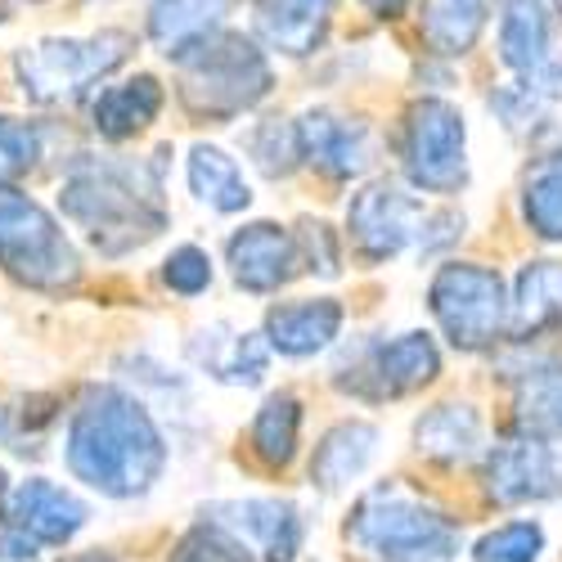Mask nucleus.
<instances>
[{"instance_id": "nucleus-23", "label": "nucleus", "mask_w": 562, "mask_h": 562, "mask_svg": "<svg viewBox=\"0 0 562 562\" xmlns=\"http://www.w3.org/2000/svg\"><path fill=\"white\" fill-rule=\"evenodd\" d=\"M495 14V0H424V19H418V32H424L432 55H468L477 45V36L486 32Z\"/></svg>"}, {"instance_id": "nucleus-13", "label": "nucleus", "mask_w": 562, "mask_h": 562, "mask_svg": "<svg viewBox=\"0 0 562 562\" xmlns=\"http://www.w3.org/2000/svg\"><path fill=\"white\" fill-rule=\"evenodd\" d=\"M486 491L499 504H527L562 495V450L549 437H513L486 454Z\"/></svg>"}, {"instance_id": "nucleus-10", "label": "nucleus", "mask_w": 562, "mask_h": 562, "mask_svg": "<svg viewBox=\"0 0 562 562\" xmlns=\"http://www.w3.org/2000/svg\"><path fill=\"white\" fill-rule=\"evenodd\" d=\"M441 373V351L428 334H401L392 342L364 347L351 369H338V387L360 401H396L428 387Z\"/></svg>"}, {"instance_id": "nucleus-14", "label": "nucleus", "mask_w": 562, "mask_h": 562, "mask_svg": "<svg viewBox=\"0 0 562 562\" xmlns=\"http://www.w3.org/2000/svg\"><path fill=\"white\" fill-rule=\"evenodd\" d=\"M293 131H297L302 162H311L329 180H351V176L369 171V162H373V135L364 122L338 117L329 109H311L293 122Z\"/></svg>"}, {"instance_id": "nucleus-33", "label": "nucleus", "mask_w": 562, "mask_h": 562, "mask_svg": "<svg viewBox=\"0 0 562 562\" xmlns=\"http://www.w3.org/2000/svg\"><path fill=\"white\" fill-rule=\"evenodd\" d=\"M544 549V531L536 522H508L477 540L473 562H536Z\"/></svg>"}, {"instance_id": "nucleus-21", "label": "nucleus", "mask_w": 562, "mask_h": 562, "mask_svg": "<svg viewBox=\"0 0 562 562\" xmlns=\"http://www.w3.org/2000/svg\"><path fill=\"white\" fill-rule=\"evenodd\" d=\"M553 23H549V10L544 0H504L499 10V59L504 68L513 72H531L540 68L553 50Z\"/></svg>"}, {"instance_id": "nucleus-38", "label": "nucleus", "mask_w": 562, "mask_h": 562, "mask_svg": "<svg viewBox=\"0 0 562 562\" xmlns=\"http://www.w3.org/2000/svg\"><path fill=\"white\" fill-rule=\"evenodd\" d=\"M27 5H45V0H27Z\"/></svg>"}, {"instance_id": "nucleus-8", "label": "nucleus", "mask_w": 562, "mask_h": 562, "mask_svg": "<svg viewBox=\"0 0 562 562\" xmlns=\"http://www.w3.org/2000/svg\"><path fill=\"white\" fill-rule=\"evenodd\" d=\"M432 315L441 324V334L459 351H486L504 338L508 329V297L504 279L477 261H450L432 274L428 289Z\"/></svg>"}, {"instance_id": "nucleus-24", "label": "nucleus", "mask_w": 562, "mask_h": 562, "mask_svg": "<svg viewBox=\"0 0 562 562\" xmlns=\"http://www.w3.org/2000/svg\"><path fill=\"white\" fill-rule=\"evenodd\" d=\"M414 446L432 463H468L482 450V418L473 405H437L414 424Z\"/></svg>"}, {"instance_id": "nucleus-12", "label": "nucleus", "mask_w": 562, "mask_h": 562, "mask_svg": "<svg viewBox=\"0 0 562 562\" xmlns=\"http://www.w3.org/2000/svg\"><path fill=\"white\" fill-rule=\"evenodd\" d=\"M225 257H229L234 284H239L244 293H257V297L279 293L284 284H293L297 270H302V244L274 221L239 225L229 234Z\"/></svg>"}, {"instance_id": "nucleus-17", "label": "nucleus", "mask_w": 562, "mask_h": 562, "mask_svg": "<svg viewBox=\"0 0 562 562\" xmlns=\"http://www.w3.org/2000/svg\"><path fill=\"white\" fill-rule=\"evenodd\" d=\"M342 329V306L334 297H306V302H279L266 311V347L279 356H315L334 347Z\"/></svg>"}, {"instance_id": "nucleus-25", "label": "nucleus", "mask_w": 562, "mask_h": 562, "mask_svg": "<svg viewBox=\"0 0 562 562\" xmlns=\"http://www.w3.org/2000/svg\"><path fill=\"white\" fill-rule=\"evenodd\" d=\"M234 0H149V36L154 45L171 59L199 36L225 27Z\"/></svg>"}, {"instance_id": "nucleus-20", "label": "nucleus", "mask_w": 562, "mask_h": 562, "mask_svg": "<svg viewBox=\"0 0 562 562\" xmlns=\"http://www.w3.org/2000/svg\"><path fill=\"white\" fill-rule=\"evenodd\" d=\"M562 329V261H531L518 274V289L508 302V329L513 338H540Z\"/></svg>"}, {"instance_id": "nucleus-9", "label": "nucleus", "mask_w": 562, "mask_h": 562, "mask_svg": "<svg viewBox=\"0 0 562 562\" xmlns=\"http://www.w3.org/2000/svg\"><path fill=\"white\" fill-rule=\"evenodd\" d=\"M468 131L450 100H418L401 126V162L414 190L459 194L468 180Z\"/></svg>"}, {"instance_id": "nucleus-15", "label": "nucleus", "mask_w": 562, "mask_h": 562, "mask_svg": "<svg viewBox=\"0 0 562 562\" xmlns=\"http://www.w3.org/2000/svg\"><path fill=\"white\" fill-rule=\"evenodd\" d=\"M203 518L229 527L266 562H293L302 553V518L289 499H229V504H212Z\"/></svg>"}, {"instance_id": "nucleus-32", "label": "nucleus", "mask_w": 562, "mask_h": 562, "mask_svg": "<svg viewBox=\"0 0 562 562\" xmlns=\"http://www.w3.org/2000/svg\"><path fill=\"white\" fill-rule=\"evenodd\" d=\"M244 149H248V158H252L266 176H274V180H279V176H293L297 162H302L293 122H261V126H252L248 139H244Z\"/></svg>"}, {"instance_id": "nucleus-2", "label": "nucleus", "mask_w": 562, "mask_h": 562, "mask_svg": "<svg viewBox=\"0 0 562 562\" xmlns=\"http://www.w3.org/2000/svg\"><path fill=\"white\" fill-rule=\"evenodd\" d=\"M59 216L100 257H131L171 225L162 171L145 158H77L59 184Z\"/></svg>"}, {"instance_id": "nucleus-7", "label": "nucleus", "mask_w": 562, "mask_h": 562, "mask_svg": "<svg viewBox=\"0 0 562 562\" xmlns=\"http://www.w3.org/2000/svg\"><path fill=\"white\" fill-rule=\"evenodd\" d=\"M347 234L360 261L379 266L401 257L405 248L418 252H437L446 244H454L463 234V216L454 212H437L424 207V199H414L396 184H364V190L351 199L347 207Z\"/></svg>"}, {"instance_id": "nucleus-26", "label": "nucleus", "mask_w": 562, "mask_h": 562, "mask_svg": "<svg viewBox=\"0 0 562 562\" xmlns=\"http://www.w3.org/2000/svg\"><path fill=\"white\" fill-rule=\"evenodd\" d=\"M184 176H190V190L199 203H207L212 212H244L252 203V190L244 180V167L234 162L225 149L216 145H194L190 158H184Z\"/></svg>"}, {"instance_id": "nucleus-36", "label": "nucleus", "mask_w": 562, "mask_h": 562, "mask_svg": "<svg viewBox=\"0 0 562 562\" xmlns=\"http://www.w3.org/2000/svg\"><path fill=\"white\" fill-rule=\"evenodd\" d=\"M59 562H122L113 553H100V549H86V553H72V558H59Z\"/></svg>"}, {"instance_id": "nucleus-4", "label": "nucleus", "mask_w": 562, "mask_h": 562, "mask_svg": "<svg viewBox=\"0 0 562 562\" xmlns=\"http://www.w3.org/2000/svg\"><path fill=\"white\" fill-rule=\"evenodd\" d=\"M347 544L373 562H454L459 531L428 499H418L401 482H383L351 508Z\"/></svg>"}, {"instance_id": "nucleus-16", "label": "nucleus", "mask_w": 562, "mask_h": 562, "mask_svg": "<svg viewBox=\"0 0 562 562\" xmlns=\"http://www.w3.org/2000/svg\"><path fill=\"white\" fill-rule=\"evenodd\" d=\"M162 81L154 72H135L117 86H104L95 100H90V126H95L100 139L109 145H122V139H135L139 131H149L162 113Z\"/></svg>"}, {"instance_id": "nucleus-34", "label": "nucleus", "mask_w": 562, "mask_h": 562, "mask_svg": "<svg viewBox=\"0 0 562 562\" xmlns=\"http://www.w3.org/2000/svg\"><path fill=\"white\" fill-rule=\"evenodd\" d=\"M162 284H167L171 293H180V297L207 293V289H212V257H207L203 248H194V244L176 248V252L162 261Z\"/></svg>"}, {"instance_id": "nucleus-37", "label": "nucleus", "mask_w": 562, "mask_h": 562, "mask_svg": "<svg viewBox=\"0 0 562 562\" xmlns=\"http://www.w3.org/2000/svg\"><path fill=\"white\" fill-rule=\"evenodd\" d=\"M5 495H10V482H5V473H0V504H5Z\"/></svg>"}, {"instance_id": "nucleus-29", "label": "nucleus", "mask_w": 562, "mask_h": 562, "mask_svg": "<svg viewBox=\"0 0 562 562\" xmlns=\"http://www.w3.org/2000/svg\"><path fill=\"white\" fill-rule=\"evenodd\" d=\"M518 424L536 437H562V364L536 369L518 392Z\"/></svg>"}, {"instance_id": "nucleus-18", "label": "nucleus", "mask_w": 562, "mask_h": 562, "mask_svg": "<svg viewBox=\"0 0 562 562\" xmlns=\"http://www.w3.org/2000/svg\"><path fill=\"white\" fill-rule=\"evenodd\" d=\"M334 5L338 0H257L252 23L270 50L289 59H306L319 50L324 32H329Z\"/></svg>"}, {"instance_id": "nucleus-35", "label": "nucleus", "mask_w": 562, "mask_h": 562, "mask_svg": "<svg viewBox=\"0 0 562 562\" xmlns=\"http://www.w3.org/2000/svg\"><path fill=\"white\" fill-rule=\"evenodd\" d=\"M0 562H41V549L27 536H19L14 527L0 522Z\"/></svg>"}, {"instance_id": "nucleus-6", "label": "nucleus", "mask_w": 562, "mask_h": 562, "mask_svg": "<svg viewBox=\"0 0 562 562\" xmlns=\"http://www.w3.org/2000/svg\"><path fill=\"white\" fill-rule=\"evenodd\" d=\"M0 270L45 297H64L81 284V252L64 221L19 184H0Z\"/></svg>"}, {"instance_id": "nucleus-22", "label": "nucleus", "mask_w": 562, "mask_h": 562, "mask_svg": "<svg viewBox=\"0 0 562 562\" xmlns=\"http://www.w3.org/2000/svg\"><path fill=\"white\" fill-rule=\"evenodd\" d=\"M373 454H379V428L356 424V418H351V424H338L329 437L315 446L311 482L319 491H342V486H351L364 473Z\"/></svg>"}, {"instance_id": "nucleus-3", "label": "nucleus", "mask_w": 562, "mask_h": 562, "mask_svg": "<svg viewBox=\"0 0 562 562\" xmlns=\"http://www.w3.org/2000/svg\"><path fill=\"white\" fill-rule=\"evenodd\" d=\"M176 64V95L203 122H234L248 109H257L270 86V59L257 50V41L244 32L216 27L207 36H199L194 45L171 55Z\"/></svg>"}, {"instance_id": "nucleus-39", "label": "nucleus", "mask_w": 562, "mask_h": 562, "mask_svg": "<svg viewBox=\"0 0 562 562\" xmlns=\"http://www.w3.org/2000/svg\"><path fill=\"white\" fill-rule=\"evenodd\" d=\"M553 5H558V14H562V0H553Z\"/></svg>"}, {"instance_id": "nucleus-19", "label": "nucleus", "mask_w": 562, "mask_h": 562, "mask_svg": "<svg viewBox=\"0 0 562 562\" xmlns=\"http://www.w3.org/2000/svg\"><path fill=\"white\" fill-rule=\"evenodd\" d=\"M190 356L207 379L229 383V387H252L266 373V342H257V334L229 329V324H212V329H203L190 342Z\"/></svg>"}, {"instance_id": "nucleus-31", "label": "nucleus", "mask_w": 562, "mask_h": 562, "mask_svg": "<svg viewBox=\"0 0 562 562\" xmlns=\"http://www.w3.org/2000/svg\"><path fill=\"white\" fill-rule=\"evenodd\" d=\"M167 562H252V549L216 518H203L171 544Z\"/></svg>"}, {"instance_id": "nucleus-11", "label": "nucleus", "mask_w": 562, "mask_h": 562, "mask_svg": "<svg viewBox=\"0 0 562 562\" xmlns=\"http://www.w3.org/2000/svg\"><path fill=\"white\" fill-rule=\"evenodd\" d=\"M0 522L27 536L36 549H64L90 522V508L50 477H23L19 486H10L5 504H0Z\"/></svg>"}, {"instance_id": "nucleus-30", "label": "nucleus", "mask_w": 562, "mask_h": 562, "mask_svg": "<svg viewBox=\"0 0 562 562\" xmlns=\"http://www.w3.org/2000/svg\"><path fill=\"white\" fill-rule=\"evenodd\" d=\"M45 158V131L41 122L0 113V184H19Z\"/></svg>"}, {"instance_id": "nucleus-27", "label": "nucleus", "mask_w": 562, "mask_h": 562, "mask_svg": "<svg viewBox=\"0 0 562 562\" xmlns=\"http://www.w3.org/2000/svg\"><path fill=\"white\" fill-rule=\"evenodd\" d=\"M297 437H302V401L293 392H274L261 401L257 418H252V454L266 468H289L297 454Z\"/></svg>"}, {"instance_id": "nucleus-5", "label": "nucleus", "mask_w": 562, "mask_h": 562, "mask_svg": "<svg viewBox=\"0 0 562 562\" xmlns=\"http://www.w3.org/2000/svg\"><path fill=\"white\" fill-rule=\"evenodd\" d=\"M135 50V36L104 27L90 36H45L14 55V81L36 109H68L113 77Z\"/></svg>"}, {"instance_id": "nucleus-28", "label": "nucleus", "mask_w": 562, "mask_h": 562, "mask_svg": "<svg viewBox=\"0 0 562 562\" xmlns=\"http://www.w3.org/2000/svg\"><path fill=\"white\" fill-rule=\"evenodd\" d=\"M522 216L540 239L562 244V154L540 158L522 184Z\"/></svg>"}, {"instance_id": "nucleus-1", "label": "nucleus", "mask_w": 562, "mask_h": 562, "mask_svg": "<svg viewBox=\"0 0 562 562\" xmlns=\"http://www.w3.org/2000/svg\"><path fill=\"white\" fill-rule=\"evenodd\" d=\"M167 437L149 405L117 383H90L64 428L68 473L104 499H139L167 473Z\"/></svg>"}]
</instances>
